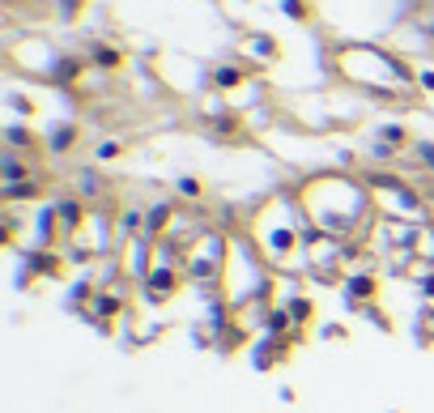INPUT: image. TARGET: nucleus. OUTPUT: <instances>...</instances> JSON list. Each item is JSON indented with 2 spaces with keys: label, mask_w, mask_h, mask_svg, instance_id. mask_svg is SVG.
<instances>
[{
  "label": "nucleus",
  "mask_w": 434,
  "mask_h": 413,
  "mask_svg": "<svg viewBox=\"0 0 434 413\" xmlns=\"http://www.w3.org/2000/svg\"><path fill=\"white\" fill-rule=\"evenodd\" d=\"M175 286H179V277H175V273H171L167 265H158V269H149V290H153V294H171Z\"/></svg>",
  "instance_id": "1"
},
{
  "label": "nucleus",
  "mask_w": 434,
  "mask_h": 413,
  "mask_svg": "<svg viewBox=\"0 0 434 413\" xmlns=\"http://www.w3.org/2000/svg\"><path fill=\"white\" fill-rule=\"evenodd\" d=\"M167 218H171V200H162L158 209H153V214L145 218V239H158V230L167 226Z\"/></svg>",
  "instance_id": "2"
},
{
  "label": "nucleus",
  "mask_w": 434,
  "mask_h": 413,
  "mask_svg": "<svg viewBox=\"0 0 434 413\" xmlns=\"http://www.w3.org/2000/svg\"><path fill=\"white\" fill-rule=\"evenodd\" d=\"M77 218H81V209H77V200H60V222L73 230L77 226Z\"/></svg>",
  "instance_id": "3"
},
{
  "label": "nucleus",
  "mask_w": 434,
  "mask_h": 413,
  "mask_svg": "<svg viewBox=\"0 0 434 413\" xmlns=\"http://www.w3.org/2000/svg\"><path fill=\"white\" fill-rule=\"evenodd\" d=\"M94 302H98V316H115L120 312V298L115 294H98Z\"/></svg>",
  "instance_id": "4"
},
{
  "label": "nucleus",
  "mask_w": 434,
  "mask_h": 413,
  "mask_svg": "<svg viewBox=\"0 0 434 413\" xmlns=\"http://www.w3.org/2000/svg\"><path fill=\"white\" fill-rule=\"evenodd\" d=\"M73 145V128H56V136H51V149H64Z\"/></svg>",
  "instance_id": "5"
},
{
  "label": "nucleus",
  "mask_w": 434,
  "mask_h": 413,
  "mask_svg": "<svg viewBox=\"0 0 434 413\" xmlns=\"http://www.w3.org/2000/svg\"><path fill=\"white\" fill-rule=\"evenodd\" d=\"M268 328H273V332H286V328H290V316H286V312H273V316H268Z\"/></svg>",
  "instance_id": "6"
},
{
  "label": "nucleus",
  "mask_w": 434,
  "mask_h": 413,
  "mask_svg": "<svg viewBox=\"0 0 434 413\" xmlns=\"http://www.w3.org/2000/svg\"><path fill=\"white\" fill-rule=\"evenodd\" d=\"M94 60H98V64H106V69H115V64H120V56H115V51H102V47L94 51Z\"/></svg>",
  "instance_id": "7"
},
{
  "label": "nucleus",
  "mask_w": 434,
  "mask_h": 413,
  "mask_svg": "<svg viewBox=\"0 0 434 413\" xmlns=\"http://www.w3.org/2000/svg\"><path fill=\"white\" fill-rule=\"evenodd\" d=\"M234 81H243L239 69H222V73H217V85H234Z\"/></svg>",
  "instance_id": "8"
},
{
  "label": "nucleus",
  "mask_w": 434,
  "mask_h": 413,
  "mask_svg": "<svg viewBox=\"0 0 434 413\" xmlns=\"http://www.w3.org/2000/svg\"><path fill=\"white\" fill-rule=\"evenodd\" d=\"M426 294H430V298H434V277H430V281H426Z\"/></svg>",
  "instance_id": "9"
}]
</instances>
